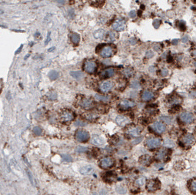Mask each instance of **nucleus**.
Listing matches in <instances>:
<instances>
[{"mask_svg":"<svg viewBox=\"0 0 196 195\" xmlns=\"http://www.w3.org/2000/svg\"><path fill=\"white\" fill-rule=\"evenodd\" d=\"M75 137L76 139V140L78 142H87L89 138H90V135L88 134L87 131H84V130H79L76 131V134H75Z\"/></svg>","mask_w":196,"mask_h":195,"instance_id":"obj_1","label":"nucleus"},{"mask_svg":"<svg viewBox=\"0 0 196 195\" xmlns=\"http://www.w3.org/2000/svg\"><path fill=\"white\" fill-rule=\"evenodd\" d=\"M127 135L132 137H138L141 134V128L137 126H129L126 131Z\"/></svg>","mask_w":196,"mask_h":195,"instance_id":"obj_2","label":"nucleus"},{"mask_svg":"<svg viewBox=\"0 0 196 195\" xmlns=\"http://www.w3.org/2000/svg\"><path fill=\"white\" fill-rule=\"evenodd\" d=\"M112 27L116 31H123L126 27V21L123 18H118L113 23Z\"/></svg>","mask_w":196,"mask_h":195,"instance_id":"obj_3","label":"nucleus"},{"mask_svg":"<svg viewBox=\"0 0 196 195\" xmlns=\"http://www.w3.org/2000/svg\"><path fill=\"white\" fill-rule=\"evenodd\" d=\"M147 189L150 192H154L159 189L160 187V183L157 179H152L150 180L146 185Z\"/></svg>","mask_w":196,"mask_h":195,"instance_id":"obj_4","label":"nucleus"},{"mask_svg":"<svg viewBox=\"0 0 196 195\" xmlns=\"http://www.w3.org/2000/svg\"><path fill=\"white\" fill-rule=\"evenodd\" d=\"M151 128L157 134H162L166 130V126L164 123L161 122H155L154 124L151 126Z\"/></svg>","mask_w":196,"mask_h":195,"instance_id":"obj_5","label":"nucleus"},{"mask_svg":"<svg viewBox=\"0 0 196 195\" xmlns=\"http://www.w3.org/2000/svg\"><path fill=\"white\" fill-rule=\"evenodd\" d=\"M162 144V140L159 138H151L147 140V146L150 149L159 148Z\"/></svg>","mask_w":196,"mask_h":195,"instance_id":"obj_6","label":"nucleus"},{"mask_svg":"<svg viewBox=\"0 0 196 195\" xmlns=\"http://www.w3.org/2000/svg\"><path fill=\"white\" fill-rule=\"evenodd\" d=\"M96 68V63L93 60H87L85 62L84 68L86 72L89 73H93Z\"/></svg>","mask_w":196,"mask_h":195,"instance_id":"obj_7","label":"nucleus"},{"mask_svg":"<svg viewBox=\"0 0 196 195\" xmlns=\"http://www.w3.org/2000/svg\"><path fill=\"white\" fill-rule=\"evenodd\" d=\"M180 120L185 123H190L193 121L194 117L192 113L190 112H183L180 115Z\"/></svg>","mask_w":196,"mask_h":195,"instance_id":"obj_8","label":"nucleus"},{"mask_svg":"<svg viewBox=\"0 0 196 195\" xmlns=\"http://www.w3.org/2000/svg\"><path fill=\"white\" fill-rule=\"evenodd\" d=\"M114 164V161L110 157H106L103 159L100 162V167L103 169H107L109 167H111Z\"/></svg>","mask_w":196,"mask_h":195,"instance_id":"obj_9","label":"nucleus"},{"mask_svg":"<svg viewBox=\"0 0 196 195\" xmlns=\"http://www.w3.org/2000/svg\"><path fill=\"white\" fill-rule=\"evenodd\" d=\"M101 56L102 57L104 58H109L110 57L112 54H113V48L110 46H107L105 47H104L101 50Z\"/></svg>","mask_w":196,"mask_h":195,"instance_id":"obj_10","label":"nucleus"},{"mask_svg":"<svg viewBox=\"0 0 196 195\" xmlns=\"http://www.w3.org/2000/svg\"><path fill=\"white\" fill-rule=\"evenodd\" d=\"M61 118L62 120L66 121V122H69L71 121L72 120H74V114L68 110L64 111L62 115H61Z\"/></svg>","mask_w":196,"mask_h":195,"instance_id":"obj_11","label":"nucleus"},{"mask_svg":"<svg viewBox=\"0 0 196 195\" xmlns=\"http://www.w3.org/2000/svg\"><path fill=\"white\" fill-rule=\"evenodd\" d=\"M120 106L121 108L123 109H127L129 108H132L134 107L135 106V103L129 101V100H123L120 102Z\"/></svg>","mask_w":196,"mask_h":195,"instance_id":"obj_12","label":"nucleus"},{"mask_svg":"<svg viewBox=\"0 0 196 195\" xmlns=\"http://www.w3.org/2000/svg\"><path fill=\"white\" fill-rule=\"evenodd\" d=\"M100 90L103 92H109L112 87V84L111 83V81H104L102 82L101 84H100Z\"/></svg>","mask_w":196,"mask_h":195,"instance_id":"obj_13","label":"nucleus"},{"mask_svg":"<svg viewBox=\"0 0 196 195\" xmlns=\"http://www.w3.org/2000/svg\"><path fill=\"white\" fill-rule=\"evenodd\" d=\"M116 123L121 126H124L129 123V120L125 116L120 115L116 117Z\"/></svg>","mask_w":196,"mask_h":195,"instance_id":"obj_14","label":"nucleus"},{"mask_svg":"<svg viewBox=\"0 0 196 195\" xmlns=\"http://www.w3.org/2000/svg\"><path fill=\"white\" fill-rule=\"evenodd\" d=\"M80 106L85 109H90L93 106V102L89 98H84L80 102Z\"/></svg>","mask_w":196,"mask_h":195,"instance_id":"obj_15","label":"nucleus"},{"mask_svg":"<svg viewBox=\"0 0 196 195\" xmlns=\"http://www.w3.org/2000/svg\"><path fill=\"white\" fill-rule=\"evenodd\" d=\"M91 141H92V143L94 144V145H102L104 144L105 142V140L104 138H102L100 136H98V135H95L92 137L91 139Z\"/></svg>","mask_w":196,"mask_h":195,"instance_id":"obj_16","label":"nucleus"},{"mask_svg":"<svg viewBox=\"0 0 196 195\" xmlns=\"http://www.w3.org/2000/svg\"><path fill=\"white\" fill-rule=\"evenodd\" d=\"M194 140H195V138H194L193 135L190 134H187L183 137V142L187 145H192L194 142Z\"/></svg>","mask_w":196,"mask_h":195,"instance_id":"obj_17","label":"nucleus"},{"mask_svg":"<svg viewBox=\"0 0 196 195\" xmlns=\"http://www.w3.org/2000/svg\"><path fill=\"white\" fill-rule=\"evenodd\" d=\"M93 171H94V168L90 165L85 166L80 169V172L82 175H90L93 172Z\"/></svg>","mask_w":196,"mask_h":195,"instance_id":"obj_18","label":"nucleus"},{"mask_svg":"<svg viewBox=\"0 0 196 195\" xmlns=\"http://www.w3.org/2000/svg\"><path fill=\"white\" fill-rule=\"evenodd\" d=\"M154 97V94L149 90H145L142 94V99L146 101L151 100Z\"/></svg>","mask_w":196,"mask_h":195,"instance_id":"obj_19","label":"nucleus"},{"mask_svg":"<svg viewBox=\"0 0 196 195\" xmlns=\"http://www.w3.org/2000/svg\"><path fill=\"white\" fill-rule=\"evenodd\" d=\"M168 156V150L166 149H162L160 150L157 155V159L159 160H165L166 159Z\"/></svg>","mask_w":196,"mask_h":195,"instance_id":"obj_20","label":"nucleus"},{"mask_svg":"<svg viewBox=\"0 0 196 195\" xmlns=\"http://www.w3.org/2000/svg\"><path fill=\"white\" fill-rule=\"evenodd\" d=\"M117 39V34L113 32V31H110L108 32L107 34V41L109 43H112V42H115Z\"/></svg>","mask_w":196,"mask_h":195,"instance_id":"obj_21","label":"nucleus"},{"mask_svg":"<svg viewBox=\"0 0 196 195\" xmlns=\"http://www.w3.org/2000/svg\"><path fill=\"white\" fill-rule=\"evenodd\" d=\"M114 74L115 70L113 68H107L101 73V76H103V77H112Z\"/></svg>","mask_w":196,"mask_h":195,"instance_id":"obj_22","label":"nucleus"},{"mask_svg":"<svg viewBox=\"0 0 196 195\" xmlns=\"http://www.w3.org/2000/svg\"><path fill=\"white\" fill-rule=\"evenodd\" d=\"M140 163L142 164H143V165H148V164H149L151 163V158L149 156H148V155H145V156H142L140 158Z\"/></svg>","mask_w":196,"mask_h":195,"instance_id":"obj_23","label":"nucleus"},{"mask_svg":"<svg viewBox=\"0 0 196 195\" xmlns=\"http://www.w3.org/2000/svg\"><path fill=\"white\" fill-rule=\"evenodd\" d=\"M104 31L101 29L95 32L93 36H94V38L96 40H101L104 37Z\"/></svg>","mask_w":196,"mask_h":195,"instance_id":"obj_24","label":"nucleus"},{"mask_svg":"<svg viewBox=\"0 0 196 195\" xmlns=\"http://www.w3.org/2000/svg\"><path fill=\"white\" fill-rule=\"evenodd\" d=\"M71 75L72 76V77H74L76 79H81L84 76L83 73L81 72V71H73V72H71Z\"/></svg>","mask_w":196,"mask_h":195,"instance_id":"obj_25","label":"nucleus"},{"mask_svg":"<svg viewBox=\"0 0 196 195\" xmlns=\"http://www.w3.org/2000/svg\"><path fill=\"white\" fill-rule=\"evenodd\" d=\"M49 78H50L51 80H55V79H57L58 78L59 73L56 70H51V71L49 72Z\"/></svg>","mask_w":196,"mask_h":195,"instance_id":"obj_26","label":"nucleus"},{"mask_svg":"<svg viewBox=\"0 0 196 195\" xmlns=\"http://www.w3.org/2000/svg\"><path fill=\"white\" fill-rule=\"evenodd\" d=\"M182 102V99L178 96H173L171 100L170 103L171 104H179Z\"/></svg>","mask_w":196,"mask_h":195,"instance_id":"obj_27","label":"nucleus"},{"mask_svg":"<svg viewBox=\"0 0 196 195\" xmlns=\"http://www.w3.org/2000/svg\"><path fill=\"white\" fill-rule=\"evenodd\" d=\"M71 38L72 42L74 43H78L80 40V37L78 34H72Z\"/></svg>","mask_w":196,"mask_h":195,"instance_id":"obj_28","label":"nucleus"},{"mask_svg":"<svg viewBox=\"0 0 196 195\" xmlns=\"http://www.w3.org/2000/svg\"><path fill=\"white\" fill-rule=\"evenodd\" d=\"M96 98L99 101H108L110 100V96H104V95H96Z\"/></svg>","mask_w":196,"mask_h":195,"instance_id":"obj_29","label":"nucleus"},{"mask_svg":"<svg viewBox=\"0 0 196 195\" xmlns=\"http://www.w3.org/2000/svg\"><path fill=\"white\" fill-rule=\"evenodd\" d=\"M123 73L127 77H130L133 75V70L132 68H126L123 70Z\"/></svg>","mask_w":196,"mask_h":195,"instance_id":"obj_30","label":"nucleus"},{"mask_svg":"<svg viewBox=\"0 0 196 195\" xmlns=\"http://www.w3.org/2000/svg\"><path fill=\"white\" fill-rule=\"evenodd\" d=\"M190 190H191L193 193H196V181L195 179H193V180L190 182Z\"/></svg>","mask_w":196,"mask_h":195,"instance_id":"obj_31","label":"nucleus"},{"mask_svg":"<svg viewBox=\"0 0 196 195\" xmlns=\"http://www.w3.org/2000/svg\"><path fill=\"white\" fill-rule=\"evenodd\" d=\"M33 131L35 134V135H37V136H39V135H40L42 134V129L38 126L35 127L34 129H33Z\"/></svg>","mask_w":196,"mask_h":195,"instance_id":"obj_32","label":"nucleus"},{"mask_svg":"<svg viewBox=\"0 0 196 195\" xmlns=\"http://www.w3.org/2000/svg\"><path fill=\"white\" fill-rule=\"evenodd\" d=\"M145 181H146V179H145L144 178H139V179H137V180L136 181L135 184H136L137 186H142V185L144 184Z\"/></svg>","mask_w":196,"mask_h":195,"instance_id":"obj_33","label":"nucleus"},{"mask_svg":"<svg viewBox=\"0 0 196 195\" xmlns=\"http://www.w3.org/2000/svg\"><path fill=\"white\" fill-rule=\"evenodd\" d=\"M131 87H132L134 89H139L140 87V83L138 81H135L131 84Z\"/></svg>","mask_w":196,"mask_h":195,"instance_id":"obj_34","label":"nucleus"},{"mask_svg":"<svg viewBox=\"0 0 196 195\" xmlns=\"http://www.w3.org/2000/svg\"><path fill=\"white\" fill-rule=\"evenodd\" d=\"M27 175H28V176H29V181H30V182L32 183V184L33 185V186H35V180H34V178H33V176H32V173L30 172V171L29 170H27Z\"/></svg>","mask_w":196,"mask_h":195,"instance_id":"obj_35","label":"nucleus"},{"mask_svg":"<svg viewBox=\"0 0 196 195\" xmlns=\"http://www.w3.org/2000/svg\"><path fill=\"white\" fill-rule=\"evenodd\" d=\"M62 157L63 160L65 161H72V158H71V156H69V155H67V154H65V155H62Z\"/></svg>","mask_w":196,"mask_h":195,"instance_id":"obj_36","label":"nucleus"},{"mask_svg":"<svg viewBox=\"0 0 196 195\" xmlns=\"http://www.w3.org/2000/svg\"><path fill=\"white\" fill-rule=\"evenodd\" d=\"M76 150L79 153H84L87 150V148H84V147H81V146H78L76 149Z\"/></svg>","mask_w":196,"mask_h":195,"instance_id":"obj_37","label":"nucleus"},{"mask_svg":"<svg viewBox=\"0 0 196 195\" xmlns=\"http://www.w3.org/2000/svg\"><path fill=\"white\" fill-rule=\"evenodd\" d=\"M179 28L180 29V30L182 31H185L186 30V26H185V23L184 22H180L179 23Z\"/></svg>","mask_w":196,"mask_h":195,"instance_id":"obj_38","label":"nucleus"},{"mask_svg":"<svg viewBox=\"0 0 196 195\" xmlns=\"http://www.w3.org/2000/svg\"><path fill=\"white\" fill-rule=\"evenodd\" d=\"M160 23H161V21H160L159 20L156 19V20L154 21V26L155 27V29H158V28L159 27V26H160Z\"/></svg>","mask_w":196,"mask_h":195,"instance_id":"obj_39","label":"nucleus"},{"mask_svg":"<svg viewBox=\"0 0 196 195\" xmlns=\"http://www.w3.org/2000/svg\"><path fill=\"white\" fill-rule=\"evenodd\" d=\"M49 98L51 100H55L57 98V94H56V92H51L49 94Z\"/></svg>","mask_w":196,"mask_h":195,"instance_id":"obj_40","label":"nucleus"},{"mask_svg":"<svg viewBox=\"0 0 196 195\" xmlns=\"http://www.w3.org/2000/svg\"><path fill=\"white\" fill-rule=\"evenodd\" d=\"M160 119H162V120H164V121L166 122L167 123H170L171 121V117H161Z\"/></svg>","mask_w":196,"mask_h":195,"instance_id":"obj_41","label":"nucleus"},{"mask_svg":"<svg viewBox=\"0 0 196 195\" xmlns=\"http://www.w3.org/2000/svg\"><path fill=\"white\" fill-rule=\"evenodd\" d=\"M168 73V70L167 68H163V69H162V70H161V75H162V76H167Z\"/></svg>","mask_w":196,"mask_h":195,"instance_id":"obj_42","label":"nucleus"},{"mask_svg":"<svg viewBox=\"0 0 196 195\" xmlns=\"http://www.w3.org/2000/svg\"><path fill=\"white\" fill-rule=\"evenodd\" d=\"M117 191H118V193H121V194H124V193L126 192V189H124L122 188V187H118V188H117Z\"/></svg>","mask_w":196,"mask_h":195,"instance_id":"obj_43","label":"nucleus"},{"mask_svg":"<svg viewBox=\"0 0 196 195\" xmlns=\"http://www.w3.org/2000/svg\"><path fill=\"white\" fill-rule=\"evenodd\" d=\"M129 16L131 17V18H135L136 16H137V12H136V11L135 10H132L130 12H129Z\"/></svg>","mask_w":196,"mask_h":195,"instance_id":"obj_44","label":"nucleus"},{"mask_svg":"<svg viewBox=\"0 0 196 195\" xmlns=\"http://www.w3.org/2000/svg\"><path fill=\"white\" fill-rule=\"evenodd\" d=\"M153 56H154V53L151 51H148L146 54V57L148 58H151Z\"/></svg>","mask_w":196,"mask_h":195,"instance_id":"obj_45","label":"nucleus"},{"mask_svg":"<svg viewBox=\"0 0 196 195\" xmlns=\"http://www.w3.org/2000/svg\"><path fill=\"white\" fill-rule=\"evenodd\" d=\"M59 4H65V0H55Z\"/></svg>","mask_w":196,"mask_h":195,"instance_id":"obj_46","label":"nucleus"},{"mask_svg":"<svg viewBox=\"0 0 196 195\" xmlns=\"http://www.w3.org/2000/svg\"><path fill=\"white\" fill-rule=\"evenodd\" d=\"M130 43H131L132 45H135V44L137 43V41L135 40V38H132V39H130Z\"/></svg>","mask_w":196,"mask_h":195,"instance_id":"obj_47","label":"nucleus"},{"mask_svg":"<svg viewBox=\"0 0 196 195\" xmlns=\"http://www.w3.org/2000/svg\"><path fill=\"white\" fill-rule=\"evenodd\" d=\"M187 40H188V37L187 36H185L184 37L182 38V42H184H184H187Z\"/></svg>","mask_w":196,"mask_h":195,"instance_id":"obj_48","label":"nucleus"},{"mask_svg":"<svg viewBox=\"0 0 196 195\" xmlns=\"http://www.w3.org/2000/svg\"><path fill=\"white\" fill-rule=\"evenodd\" d=\"M177 43H178V40H173V45H176Z\"/></svg>","mask_w":196,"mask_h":195,"instance_id":"obj_49","label":"nucleus"},{"mask_svg":"<svg viewBox=\"0 0 196 195\" xmlns=\"http://www.w3.org/2000/svg\"><path fill=\"white\" fill-rule=\"evenodd\" d=\"M21 48H22V46H21V47H20V48H18V49L17 50V51H16V54L19 53V51H20L21 50Z\"/></svg>","mask_w":196,"mask_h":195,"instance_id":"obj_50","label":"nucleus"},{"mask_svg":"<svg viewBox=\"0 0 196 195\" xmlns=\"http://www.w3.org/2000/svg\"><path fill=\"white\" fill-rule=\"evenodd\" d=\"M54 48L53 47V48H51L49 49V51H52V50H54Z\"/></svg>","mask_w":196,"mask_h":195,"instance_id":"obj_51","label":"nucleus"}]
</instances>
